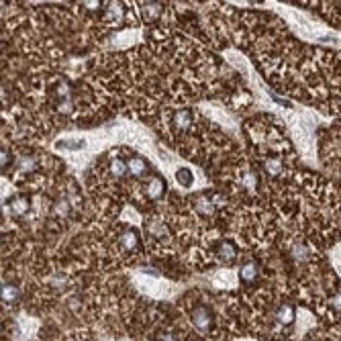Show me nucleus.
<instances>
[{"label": "nucleus", "instance_id": "1", "mask_svg": "<svg viewBox=\"0 0 341 341\" xmlns=\"http://www.w3.org/2000/svg\"><path fill=\"white\" fill-rule=\"evenodd\" d=\"M190 323L194 325V329L202 335H214V329H217V317H214V311L209 304H194L188 313Z\"/></svg>", "mask_w": 341, "mask_h": 341}, {"label": "nucleus", "instance_id": "2", "mask_svg": "<svg viewBox=\"0 0 341 341\" xmlns=\"http://www.w3.org/2000/svg\"><path fill=\"white\" fill-rule=\"evenodd\" d=\"M214 257H217L219 264H231L237 257V249H235V243L229 241V239H221L217 243V252H214Z\"/></svg>", "mask_w": 341, "mask_h": 341}, {"label": "nucleus", "instance_id": "3", "mask_svg": "<svg viewBox=\"0 0 341 341\" xmlns=\"http://www.w3.org/2000/svg\"><path fill=\"white\" fill-rule=\"evenodd\" d=\"M164 192H166V184H164L162 176L153 174L149 180L145 182V194H147V198H149V200H160L164 196Z\"/></svg>", "mask_w": 341, "mask_h": 341}, {"label": "nucleus", "instance_id": "4", "mask_svg": "<svg viewBox=\"0 0 341 341\" xmlns=\"http://www.w3.org/2000/svg\"><path fill=\"white\" fill-rule=\"evenodd\" d=\"M137 8H139L143 21H147V22L157 21V19L164 15V10H166V6L162 2H139Z\"/></svg>", "mask_w": 341, "mask_h": 341}, {"label": "nucleus", "instance_id": "5", "mask_svg": "<svg viewBox=\"0 0 341 341\" xmlns=\"http://www.w3.org/2000/svg\"><path fill=\"white\" fill-rule=\"evenodd\" d=\"M259 264L256 259H249V261H245V264L241 266V270H239V278H241V282H245V284H254V282H257L259 280Z\"/></svg>", "mask_w": 341, "mask_h": 341}, {"label": "nucleus", "instance_id": "6", "mask_svg": "<svg viewBox=\"0 0 341 341\" xmlns=\"http://www.w3.org/2000/svg\"><path fill=\"white\" fill-rule=\"evenodd\" d=\"M17 298H19V288L15 286L13 282H4L2 284V300L6 304H13Z\"/></svg>", "mask_w": 341, "mask_h": 341}, {"label": "nucleus", "instance_id": "7", "mask_svg": "<svg viewBox=\"0 0 341 341\" xmlns=\"http://www.w3.org/2000/svg\"><path fill=\"white\" fill-rule=\"evenodd\" d=\"M176 180H178L180 186H192V184H194V174H192L188 168H178Z\"/></svg>", "mask_w": 341, "mask_h": 341}, {"label": "nucleus", "instance_id": "8", "mask_svg": "<svg viewBox=\"0 0 341 341\" xmlns=\"http://www.w3.org/2000/svg\"><path fill=\"white\" fill-rule=\"evenodd\" d=\"M55 147H58V149H64V147H67V149H82V147H86V141L84 139H78V141H58V143H55Z\"/></svg>", "mask_w": 341, "mask_h": 341}]
</instances>
